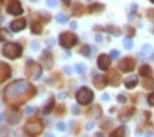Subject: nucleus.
Listing matches in <instances>:
<instances>
[{
	"mask_svg": "<svg viewBox=\"0 0 154 137\" xmlns=\"http://www.w3.org/2000/svg\"><path fill=\"white\" fill-rule=\"evenodd\" d=\"M150 2H151V3H154V0H150Z\"/></svg>",
	"mask_w": 154,
	"mask_h": 137,
	"instance_id": "obj_55",
	"label": "nucleus"
},
{
	"mask_svg": "<svg viewBox=\"0 0 154 137\" xmlns=\"http://www.w3.org/2000/svg\"><path fill=\"white\" fill-rule=\"evenodd\" d=\"M41 61H42V64H44V66L45 68H52V65H54V59H52V55L50 54V51H45L42 52V55H41Z\"/></svg>",
	"mask_w": 154,
	"mask_h": 137,
	"instance_id": "obj_14",
	"label": "nucleus"
},
{
	"mask_svg": "<svg viewBox=\"0 0 154 137\" xmlns=\"http://www.w3.org/2000/svg\"><path fill=\"white\" fill-rule=\"evenodd\" d=\"M94 126H95V123H88V124H86V130H91V129H94Z\"/></svg>",
	"mask_w": 154,
	"mask_h": 137,
	"instance_id": "obj_43",
	"label": "nucleus"
},
{
	"mask_svg": "<svg viewBox=\"0 0 154 137\" xmlns=\"http://www.w3.org/2000/svg\"><path fill=\"white\" fill-rule=\"evenodd\" d=\"M45 137H54V134H51V133H47V134H45Z\"/></svg>",
	"mask_w": 154,
	"mask_h": 137,
	"instance_id": "obj_52",
	"label": "nucleus"
},
{
	"mask_svg": "<svg viewBox=\"0 0 154 137\" xmlns=\"http://www.w3.org/2000/svg\"><path fill=\"white\" fill-rule=\"evenodd\" d=\"M137 84H139V79H137V76H134V75L129 76V78H126V81H125V86H126L127 89H133L134 86H137Z\"/></svg>",
	"mask_w": 154,
	"mask_h": 137,
	"instance_id": "obj_16",
	"label": "nucleus"
},
{
	"mask_svg": "<svg viewBox=\"0 0 154 137\" xmlns=\"http://www.w3.org/2000/svg\"><path fill=\"white\" fill-rule=\"evenodd\" d=\"M21 117H23V113H21L20 110H17V109H9V110L6 112V120H7V123L11 124V126L19 124Z\"/></svg>",
	"mask_w": 154,
	"mask_h": 137,
	"instance_id": "obj_7",
	"label": "nucleus"
},
{
	"mask_svg": "<svg viewBox=\"0 0 154 137\" xmlns=\"http://www.w3.org/2000/svg\"><path fill=\"white\" fill-rule=\"evenodd\" d=\"M127 30L130 31V35H133V34H134V30H133V29H127Z\"/></svg>",
	"mask_w": 154,
	"mask_h": 137,
	"instance_id": "obj_50",
	"label": "nucleus"
},
{
	"mask_svg": "<svg viewBox=\"0 0 154 137\" xmlns=\"http://www.w3.org/2000/svg\"><path fill=\"white\" fill-rule=\"evenodd\" d=\"M71 29H76V23H75V21H72V23H71Z\"/></svg>",
	"mask_w": 154,
	"mask_h": 137,
	"instance_id": "obj_47",
	"label": "nucleus"
},
{
	"mask_svg": "<svg viewBox=\"0 0 154 137\" xmlns=\"http://www.w3.org/2000/svg\"><path fill=\"white\" fill-rule=\"evenodd\" d=\"M58 98H60V99H65L66 95L65 93H60V95H58Z\"/></svg>",
	"mask_w": 154,
	"mask_h": 137,
	"instance_id": "obj_46",
	"label": "nucleus"
},
{
	"mask_svg": "<svg viewBox=\"0 0 154 137\" xmlns=\"http://www.w3.org/2000/svg\"><path fill=\"white\" fill-rule=\"evenodd\" d=\"M72 9H74V16H81L84 13V11H82V10H84V6L81 5V3H76Z\"/></svg>",
	"mask_w": 154,
	"mask_h": 137,
	"instance_id": "obj_26",
	"label": "nucleus"
},
{
	"mask_svg": "<svg viewBox=\"0 0 154 137\" xmlns=\"http://www.w3.org/2000/svg\"><path fill=\"white\" fill-rule=\"evenodd\" d=\"M31 50H33V51H38V50H40V44L38 43H31Z\"/></svg>",
	"mask_w": 154,
	"mask_h": 137,
	"instance_id": "obj_37",
	"label": "nucleus"
},
{
	"mask_svg": "<svg viewBox=\"0 0 154 137\" xmlns=\"http://www.w3.org/2000/svg\"><path fill=\"white\" fill-rule=\"evenodd\" d=\"M24 74H26V76L27 78H30V79H40L42 75V68L38 64H35V62L33 61H28L27 65H26V69H24Z\"/></svg>",
	"mask_w": 154,
	"mask_h": 137,
	"instance_id": "obj_4",
	"label": "nucleus"
},
{
	"mask_svg": "<svg viewBox=\"0 0 154 137\" xmlns=\"http://www.w3.org/2000/svg\"><path fill=\"white\" fill-rule=\"evenodd\" d=\"M126 96H125V95H119V96H117V102H119V103H125V102H126Z\"/></svg>",
	"mask_w": 154,
	"mask_h": 137,
	"instance_id": "obj_36",
	"label": "nucleus"
},
{
	"mask_svg": "<svg viewBox=\"0 0 154 137\" xmlns=\"http://www.w3.org/2000/svg\"><path fill=\"white\" fill-rule=\"evenodd\" d=\"M106 31H109V33L112 34V35H115V37H119L120 35V29H117V27H115V26H107L106 27Z\"/></svg>",
	"mask_w": 154,
	"mask_h": 137,
	"instance_id": "obj_25",
	"label": "nucleus"
},
{
	"mask_svg": "<svg viewBox=\"0 0 154 137\" xmlns=\"http://www.w3.org/2000/svg\"><path fill=\"white\" fill-rule=\"evenodd\" d=\"M88 116L89 117H92V119H98V117H100L102 116V112H100V106H94V108L89 110V113H88Z\"/></svg>",
	"mask_w": 154,
	"mask_h": 137,
	"instance_id": "obj_19",
	"label": "nucleus"
},
{
	"mask_svg": "<svg viewBox=\"0 0 154 137\" xmlns=\"http://www.w3.org/2000/svg\"><path fill=\"white\" fill-rule=\"evenodd\" d=\"M24 112H26V113H28V114H33L34 112H37V109L33 108V106H26V109H24Z\"/></svg>",
	"mask_w": 154,
	"mask_h": 137,
	"instance_id": "obj_32",
	"label": "nucleus"
},
{
	"mask_svg": "<svg viewBox=\"0 0 154 137\" xmlns=\"http://www.w3.org/2000/svg\"><path fill=\"white\" fill-rule=\"evenodd\" d=\"M75 98H76V102L79 105L86 106V105H89L94 100V92L89 89V88H86V86H82V88L76 92Z\"/></svg>",
	"mask_w": 154,
	"mask_h": 137,
	"instance_id": "obj_3",
	"label": "nucleus"
},
{
	"mask_svg": "<svg viewBox=\"0 0 154 137\" xmlns=\"http://www.w3.org/2000/svg\"><path fill=\"white\" fill-rule=\"evenodd\" d=\"M153 136V133H146V137H151Z\"/></svg>",
	"mask_w": 154,
	"mask_h": 137,
	"instance_id": "obj_53",
	"label": "nucleus"
},
{
	"mask_svg": "<svg viewBox=\"0 0 154 137\" xmlns=\"http://www.w3.org/2000/svg\"><path fill=\"white\" fill-rule=\"evenodd\" d=\"M79 52L82 55H85V57H89V54H91V47H89V45H84V47L81 48Z\"/></svg>",
	"mask_w": 154,
	"mask_h": 137,
	"instance_id": "obj_31",
	"label": "nucleus"
},
{
	"mask_svg": "<svg viewBox=\"0 0 154 137\" xmlns=\"http://www.w3.org/2000/svg\"><path fill=\"white\" fill-rule=\"evenodd\" d=\"M123 47L126 48V50H131V48H133V41H131V38L126 37L123 40Z\"/></svg>",
	"mask_w": 154,
	"mask_h": 137,
	"instance_id": "obj_28",
	"label": "nucleus"
},
{
	"mask_svg": "<svg viewBox=\"0 0 154 137\" xmlns=\"http://www.w3.org/2000/svg\"><path fill=\"white\" fill-rule=\"evenodd\" d=\"M60 44L61 47L66 48V50H69L75 45V44H78V37L75 35L74 33H69V31H64V33L60 34Z\"/></svg>",
	"mask_w": 154,
	"mask_h": 137,
	"instance_id": "obj_5",
	"label": "nucleus"
},
{
	"mask_svg": "<svg viewBox=\"0 0 154 137\" xmlns=\"http://www.w3.org/2000/svg\"><path fill=\"white\" fill-rule=\"evenodd\" d=\"M3 119H5V116H3V114H2V113H0V123H2V122H3Z\"/></svg>",
	"mask_w": 154,
	"mask_h": 137,
	"instance_id": "obj_51",
	"label": "nucleus"
},
{
	"mask_svg": "<svg viewBox=\"0 0 154 137\" xmlns=\"http://www.w3.org/2000/svg\"><path fill=\"white\" fill-rule=\"evenodd\" d=\"M9 37H10V33H7V31H6V30H3V29H0V43L6 41Z\"/></svg>",
	"mask_w": 154,
	"mask_h": 137,
	"instance_id": "obj_29",
	"label": "nucleus"
},
{
	"mask_svg": "<svg viewBox=\"0 0 154 137\" xmlns=\"http://www.w3.org/2000/svg\"><path fill=\"white\" fill-rule=\"evenodd\" d=\"M147 102H149L150 106H154V92L151 95H149V98H147Z\"/></svg>",
	"mask_w": 154,
	"mask_h": 137,
	"instance_id": "obj_35",
	"label": "nucleus"
},
{
	"mask_svg": "<svg viewBox=\"0 0 154 137\" xmlns=\"http://www.w3.org/2000/svg\"><path fill=\"white\" fill-rule=\"evenodd\" d=\"M64 71H65L66 74H71V72H72V69H71L69 66H65V68H64Z\"/></svg>",
	"mask_w": 154,
	"mask_h": 137,
	"instance_id": "obj_45",
	"label": "nucleus"
},
{
	"mask_svg": "<svg viewBox=\"0 0 154 137\" xmlns=\"http://www.w3.org/2000/svg\"><path fill=\"white\" fill-rule=\"evenodd\" d=\"M45 3H47L48 7H57V5H58L57 0H45Z\"/></svg>",
	"mask_w": 154,
	"mask_h": 137,
	"instance_id": "obj_33",
	"label": "nucleus"
},
{
	"mask_svg": "<svg viewBox=\"0 0 154 137\" xmlns=\"http://www.w3.org/2000/svg\"><path fill=\"white\" fill-rule=\"evenodd\" d=\"M109 98H110V96H109L107 93H103L102 95V100H105V102H107V100H109Z\"/></svg>",
	"mask_w": 154,
	"mask_h": 137,
	"instance_id": "obj_42",
	"label": "nucleus"
},
{
	"mask_svg": "<svg viewBox=\"0 0 154 137\" xmlns=\"http://www.w3.org/2000/svg\"><path fill=\"white\" fill-rule=\"evenodd\" d=\"M107 81H109V84H110V85H113V86H119V85H120V76H119V74H117L116 71L110 72V75H109Z\"/></svg>",
	"mask_w": 154,
	"mask_h": 137,
	"instance_id": "obj_15",
	"label": "nucleus"
},
{
	"mask_svg": "<svg viewBox=\"0 0 154 137\" xmlns=\"http://www.w3.org/2000/svg\"><path fill=\"white\" fill-rule=\"evenodd\" d=\"M55 20L58 21V23H61V24H64V23H66V21H68L66 16H65V14H62V13H58V14L55 16Z\"/></svg>",
	"mask_w": 154,
	"mask_h": 137,
	"instance_id": "obj_30",
	"label": "nucleus"
},
{
	"mask_svg": "<svg viewBox=\"0 0 154 137\" xmlns=\"http://www.w3.org/2000/svg\"><path fill=\"white\" fill-rule=\"evenodd\" d=\"M54 43H55V40H54V38H50V40L47 41V47L48 48H52V47H54Z\"/></svg>",
	"mask_w": 154,
	"mask_h": 137,
	"instance_id": "obj_38",
	"label": "nucleus"
},
{
	"mask_svg": "<svg viewBox=\"0 0 154 137\" xmlns=\"http://www.w3.org/2000/svg\"><path fill=\"white\" fill-rule=\"evenodd\" d=\"M54 106H55V102H54V98H51V99L48 100V103L44 106V112H42V113H44V114H50L52 112Z\"/></svg>",
	"mask_w": 154,
	"mask_h": 137,
	"instance_id": "obj_21",
	"label": "nucleus"
},
{
	"mask_svg": "<svg viewBox=\"0 0 154 137\" xmlns=\"http://www.w3.org/2000/svg\"><path fill=\"white\" fill-rule=\"evenodd\" d=\"M92 82H94V85H95V88H96V89H103V88L109 84L107 78H106V76H103V75H95Z\"/></svg>",
	"mask_w": 154,
	"mask_h": 137,
	"instance_id": "obj_13",
	"label": "nucleus"
},
{
	"mask_svg": "<svg viewBox=\"0 0 154 137\" xmlns=\"http://www.w3.org/2000/svg\"><path fill=\"white\" fill-rule=\"evenodd\" d=\"M88 2H91V0H88Z\"/></svg>",
	"mask_w": 154,
	"mask_h": 137,
	"instance_id": "obj_57",
	"label": "nucleus"
},
{
	"mask_svg": "<svg viewBox=\"0 0 154 137\" xmlns=\"http://www.w3.org/2000/svg\"><path fill=\"white\" fill-rule=\"evenodd\" d=\"M105 9V6L102 3H95V5H91L89 6V13H99Z\"/></svg>",
	"mask_w": 154,
	"mask_h": 137,
	"instance_id": "obj_22",
	"label": "nucleus"
},
{
	"mask_svg": "<svg viewBox=\"0 0 154 137\" xmlns=\"http://www.w3.org/2000/svg\"><path fill=\"white\" fill-rule=\"evenodd\" d=\"M57 129L61 130V132H64V130H65V124H64V123H58V124H57Z\"/></svg>",
	"mask_w": 154,
	"mask_h": 137,
	"instance_id": "obj_39",
	"label": "nucleus"
},
{
	"mask_svg": "<svg viewBox=\"0 0 154 137\" xmlns=\"http://www.w3.org/2000/svg\"><path fill=\"white\" fill-rule=\"evenodd\" d=\"M143 88H144V89H154V79L153 78H149V76H147V78H146L144 81H143Z\"/></svg>",
	"mask_w": 154,
	"mask_h": 137,
	"instance_id": "obj_23",
	"label": "nucleus"
},
{
	"mask_svg": "<svg viewBox=\"0 0 154 137\" xmlns=\"http://www.w3.org/2000/svg\"><path fill=\"white\" fill-rule=\"evenodd\" d=\"M35 93H37L35 88L28 81L19 79L11 82L5 89V100L6 103L19 106V105L30 100L33 96H35Z\"/></svg>",
	"mask_w": 154,
	"mask_h": 137,
	"instance_id": "obj_1",
	"label": "nucleus"
},
{
	"mask_svg": "<svg viewBox=\"0 0 154 137\" xmlns=\"http://www.w3.org/2000/svg\"><path fill=\"white\" fill-rule=\"evenodd\" d=\"M95 40H96L98 43H100V41H102V40H103V37H102V35H100V34H98V35H96V38H95Z\"/></svg>",
	"mask_w": 154,
	"mask_h": 137,
	"instance_id": "obj_44",
	"label": "nucleus"
},
{
	"mask_svg": "<svg viewBox=\"0 0 154 137\" xmlns=\"http://www.w3.org/2000/svg\"><path fill=\"white\" fill-rule=\"evenodd\" d=\"M109 55H110V58H117L119 55H120V52H119V50H112Z\"/></svg>",
	"mask_w": 154,
	"mask_h": 137,
	"instance_id": "obj_34",
	"label": "nucleus"
},
{
	"mask_svg": "<svg viewBox=\"0 0 154 137\" xmlns=\"http://www.w3.org/2000/svg\"><path fill=\"white\" fill-rule=\"evenodd\" d=\"M62 2H64V5H65V6H68V5H69V3H71L69 0H62Z\"/></svg>",
	"mask_w": 154,
	"mask_h": 137,
	"instance_id": "obj_49",
	"label": "nucleus"
},
{
	"mask_svg": "<svg viewBox=\"0 0 154 137\" xmlns=\"http://www.w3.org/2000/svg\"><path fill=\"white\" fill-rule=\"evenodd\" d=\"M31 33L33 34H41L42 33V24L40 20H34L31 23Z\"/></svg>",
	"mask_w": 154,
	"mask_h": 137,
	"instance_id": "obj_18",
	"label": "nucleus"
},
{
	"mask_svg": "<svg viewBox=\"0 0 154 137\" xmlns=\"http://www.w3.org/2000/svg\"><path fill=\"white\" fill-rule=\"evenodd\" d=\"M7 13L13 16H20L23 13V6L20 5L19 0H11L7 5Z\"/></svg>",
	"mask_w": 154,
	"mask_h": 137,
	"instance_id": "obj_9",
	"label": "nucleus"
},
{
	"mask_svg": "<svg viewBox=\"0 0 154 137\" xmlns=\"http://www.w3.org/2000/svg\"><path fill=\"white\" fill-rule=\"evenodd\" d=\"M31 2H38V0H31Z\"/></svg>",
	"mask_w": 154,
	"mask_h": 137,
	"instance_id": "obj_54",
	"label": "nucleus"
},
{
	"mask_svg": "<svg viewBox=\"0 0 154 137\" xmlns=\"http://www.w3.org/2000/svg\"><path fill=\"white\" fill-rule=\"evenodd\" d=\"M75 71L78 72L79 75H84L85 72H86V66H85L84 64H76V65H75Z\"/></svg>",
	"mask_w": 154,
	"mask_h": 137,
	"instance_id": "obj_27",
	"label": "nucleus"
},
{
	"mask_svg": "<svg viewBox=\"0 0 154 137\" xmlns=\"http://www.w3.org/2000/svg\"><path fill=\"white\" fill-rule=\"evenodd\" d=\"M11 76V68H10L9 64L0 61V84L7 81Z\"/></svg>",
	"mask_w": 154,
	"mask_h": 137,
	"instance_id": "obj_11",
	"label": "nucleus"
},
{
	"mask_svg": "<svg viewBox=\"0 0 154 137\" xmlns=\"http://www.w3.org/2000/svg\"><path fill=\"white\" fill-rule=\"evenodd\" d=\"M26 26H27V21L24 19H19V20H14L10 23V30L13 31V33H19L21 30L26 29Z\"/></svg>",
	"mask_w": 154,
	"mask_h": 137,
	"instance_id": "obj_12",
	"label": "nucleus"
},
{
	"mask_svg": "<svg viewBox=\"0 0 154 137\" xmlns=\"http://www.w3.org/2000/svg\"><path fill=\"white\" fill-rule=\"evenodd\" d=\"M42 129H44V124H42L41 120H30L28 123H26V126H24V132L30 134V136H38V134H41L42 133Z\"/></svg>",
	"mask_w": 154,
	"mask_h": 137,
	"instance_id": "obj_6",
	"label": "nucleus"
},
{
	"mask_svg": "<svg viewBox=\"0 0 154 137\" xmlns=\"http://www.w3.org/2000/svg\"><path fill=\"white\" fill-rule=\"evenodd\" d=\"M57 110H60V112H57V113H60V114H64V110H65V106L64 105H61L60 108L57 109Z\"/></svg>",
	"mask_w": 154,
	"mask_h": 137,
	"instance_id": "obj_41",
	"label": "nucleus"
},
{
	"mask_svg": "<svg viewBox=\"0 0 154 137\" xmlns=\"http://www.w3.org/2000/svg\"><path fill=\"white\" fill-rule=\"evenodd\" d=\"M2 2H3V0H0V5H2Z\"/></svg>",
	"mask_w": 154,
	"mask_h": 137,
	"instance_id": "obj_56",
	"label": "nucleus"
},
{
	"mask_svg": "<svg viewBox=\"0 0 154 137\" xmlns=\"http://www.w3.org/2000/svg\"><path fill=\"white\" fill-rule=\"evenodd\" d=\"M126 134V127L125 126H120V127H117L116 130H113L110 137H125Z\"/></svg>",
	"mask_w": 154,
	"mask_h": 137,
	"instance_id": "obj_20",
	"label": "nucleus"
},
{
	"mask_svg": "<svg viewBox=\"0 0 154 137\" xmlns=\"http://www.w3.org/2000/svg\"><path fill=\"white\" fill-rule=\"evenodd\" d=\"M3 55L9 59H17L23 54V47L19 43H7L2 50Z\"/></svg>",
	"mask_w": 154,
	"mask_h": 137,
	"instance_id": "obj_2",
	"label": "nucleus"
},
{
	"mask_svg": "<svg viewBox=\"0 0 154 137\" xmlns=\"http://www.w3.org/2000/svg\"><path fill=\"white\" fill-rule=\"evenodd\" d=\"M139 74H140V76H149V75H151V68H150L149 65H141L140 69H139Z\"/></svg>",
	"mask_w": 154,
	"mask_h": 137,
	"instance_id": "obj_24",
	"label": "nucleus"
},
{
	"mask_svg": "<svg viewBox=\"0 0 154 137\" xmlns=\"http://www.w3.org/2000/svg\"><path fill=\"white\" fill-rule=\"evenodd\" d=\"M133 113H134V109H133V108L125 109V110H123V112L119 114V119H120V122H126V120H129V119L133 116Z\"/></svg>",
	"mask_w": 154,
	"mask_h": 137,
	"instance_id": "obj_17",
	"label": "nucleus"
},
{
	"mask_svg": "<svg viewBox=\"0 0 154 137\" xmlns=\"http://www.w3.org/2000/svg\"><path fill=\"white\" fill-rule=\"evenodd\" d=\"M110 62H112V58H110V55L100 54V55L98 57V61H96V64H98V68H99V69L106 71V69H109V66H110Z\"/></svg>",
	"mask_w": 154,
	"mask_h": 137,
	"instance_id": "obj_10",
	"label": "nucleus"
},
{
	"mask_svg": "<svg viewBox=\"0 0 154 137\" xmlns=\"http://www.w3.org/2000/svg\"><path fill=\"white\" fill-rule=\"evenodd\" d=\"M72 113L74 114H79V108L75 105V106H72Z\"/></svg>",
	"mask_w": 154,
	"mask_h": 137,
	"instance_id": "obj_40",
	"label": "nucleus"
},
{
	"mask_svg": "<svg viewBox=\"0 0 154 137\" xmlns=\"http://www.w3.org/2000/svg\"><path fill=\"white\" fill-rule=\"evenodd\" d=\"M134 66H136V61L133 59V58H123L120 62H119V69L123 72H131L133 69H134Z\"/></svg>",
	"mask_w": 154,
	"mask_h": 137,
	"instance_id": "obj_8",
	"label": "nucleus"
},
{
	"mask_svg": "<svg viewBox=\"0 0 154 137\" xmlns=\"http://www.w3.org/2000/svg\"><path fill=\"white\" fill-rule=\"evenodd\" d=\"M95 137H105V136H103V133L99 132V133H96V134H95Z\"/></svg>",
	"mask_w": 154,
	"mask_h": 137,
	"instance_id": "obj_48",
	"label": "nucleus"
}]
</instances>
